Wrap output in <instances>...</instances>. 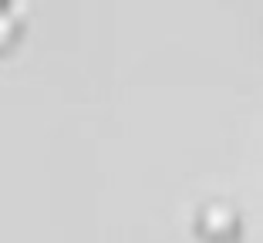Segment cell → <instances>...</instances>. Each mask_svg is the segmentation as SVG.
Returning <instances> with one entry per match:
<instances>
[{
  "label": "cell",
  "instance_id": "2",
  "mask_svg": "<svg viewBox=\"0 0 263 243\" xmlns=\"http://www.w3.org/2000/svg\"><path fill=\"white\" fill-rule=\"evenodd\" d=\"M14 34V14L7 7H0V41H7Z\"/></svg>",
  "mask_w": 263,
  "mask_h": 243
},
{
  "label": "cell",
  "instance_id": "1",
  "mask_svg": "<svg viewBox=\"0 0 263 243\" xmlns=\"http://www.w3.org/2000/svg\"><path fill=\"white\" fill-rule=\"evenodd\" d=\"M236 227V216H233L230 206L223 203H213L202 210V230H209V233H226V230Z\"/></svg>",
  "mask_w": 263,
  "mask_h": 243
}]
</instances>
